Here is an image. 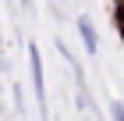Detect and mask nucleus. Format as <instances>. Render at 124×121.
Instances as JSON below:
<instances>
[{"instance_id":"obj_4","label":"nucleus","mask_w":124,"mask_h":121,"mask_svg":"<svg viewBox=\"0 0 124 121\" xmlns=\"http://www.w3.org/2000/svg\"><path fill=\"white\" fill-rule=\"evenodd\" d=\"M117 28H121V39H124V11H117Z\"/></svg>"},{"instance_id":"obj_5","label":"nucleus","mask_w":124,"mask_h":121,"mask_svg":"<svg viewBox=\"0 0 124 121\" xmlns=\"http://www.w3.org/2000/svg\"><path fill=\"white\" fill-rule=\"evenodd\" d=\"M114 4H117V11H124V0H114Z\"/></svg>"},{"instance_id":"obj_1","label":"nucleus","mask_w":124,"mask_h":121,"mask_svg":"<svg viewBox=\"0 0 124 121\" xmlns=\"http://www.w3.org/2000/svg\"><path fill=\"white\" fill-rule=\"evenodd\" d=\"M29 71H32V93H36L39 107H46V78H43V50L29 43Z\"/></svg>"},{"instance_id":"obj_6","label":"nucleus","mask_w":124,"mask_h":121,"mask_svg":"<svg viewBox=\"0 0 124 121\" xmlns=\"http://www.w3.org/2000/svg\"><path fill=\"white\" fill-rule=\"evenodd\" d=\"M18 4H29V0H18Z\"/></svg>"},{"instance_id":"obj_2","label":"nucleus","mask_w":124,"mask_h":121,"mask_svg":"<svg viewBox=\"0 0 124 121\" xmlns=\"http://www.w3.org/2000/svg\"><path fill=\"white\" fill-rule=\"evenodd\" d=\"M75 28H78V36H82L85 54H89V57H96V54H99V36H96L92 18H89V14H78V18H75Z\"/></svg>"},{"instance_id":"obj_3","label":"nucleus","mask_w":124,"mask_h":121,"mask_svg":"<svg viewBox=\"0 0 124 121\" xmlns=\"http://www.w3.org/2000/svg\"><path fill=\"white\" fill-rule=\"evenodd\" d=\"M110 121H124V103H121V100L110 103Z\"/></svg>"}]
</instances>
